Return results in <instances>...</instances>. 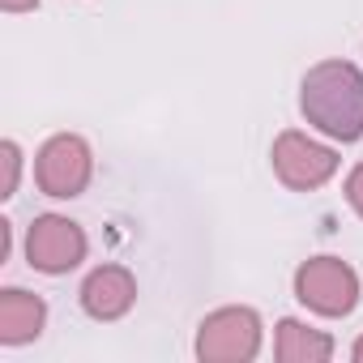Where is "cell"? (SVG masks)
Instances as JSON below:
<instances>
[{"label":"cell","instance_id":"1","mask_svg":"<svg viewBox=\"0 0 363 363\" xmlns=\"http://www.w3.org/2000/svg\"><path fill=\"white\" fill-rule=\"evenodd\" d=\"M299 107L312 128H320L333 141H359L363 137V73L350 60H320L303 77Z\"/></svg>","mask_w":363,"mask_h":363},{"label":"cell","instance_id":"2","mask_svg":"<svg viewBox=\"0 0 363 363\" xmlns=\"http://www.w3.org/2000/svg\"><path fill=\"white\" fill-rule=\"evenodd\" d=\"M295 299L316 316H346L359 303V274L337 257H312L295 269Z\"/></svg>","mask_w":363,"mask_h":363},{"label":"cell","instance_id":"3","mask_svg":"<svg viewBox=\"0 0 363 363\" xmlns=\"http://www.w3.org/2000/svg\"><path fill=\"white\" fill-rule=\"evenodd\" d=\"M261 350V316L252 308H218L197 329L201 363H248Z\"/></svg>","mask_w":363,"mask_h":363},{"label":"cell","instance_id":"4","mask_svg":"<svg viewBox=\"0 0 363 363\" xmlns=\"http://www.w3.org/2000/svg\"><path fill=\"white\" fill-rule=\"evenodd\" d=\"M90 175H94V154H90V145L77 133L52 137L39 150V158H35V184H39V193H48L56 201L82 197L86 184H90Z\"/></svg>","mask_w":363,"mask_h":363},{"label":"cell","instance_id":"5","mask_svg":"<svg viewBox=\"0 0 363 363\" xmlns=\"http://www.w3.org/2000/svg\"><path fill=\"white\" fill-rule=\"evenodd\" d=\"M274 171H278V179L286 189H295V193H312V189H320V184H329L333 179V171H337V154L329 150V145H320V141H312L308 133H299V128H286V133H278V141H274Z\"/></svg>","mask_w":363,"mask_h":363},{"label":"cell","instance_id":"6","mask_svg":"<svg viewBox=\"0 0 363 363\" xmlns=\"http://www.w3.org/2000/svg\"><path fill=\"white\" fill-rule=\"evenodd\" d=\"M26 261L39 274H69L86 261V231L73 218L43 214L26 231Z\"/></svg>","mask_w":363,"mask_h":363},{"label":"cell","instance_id":"7","mask_svg":"<svg viewBox=\"0 0 363 363\" xmlns=\"http://www.w3.org/2000/svg\"><path fill=\"white\" fill-rule=\"evenodd\" d=\"M137 303V278L124 265H99L82 282V308L94 320H120Z\"/></svg>","mask_w":363,"mask_h":363},{"label":"cell","instance_id":"8","mask_svg":"<svg viewBox=\"0 0 363 363\" xmlns=\"http://www.w3.org/2000/svg\"><path fill=\"white\" fill-rule=\"evenodd\" d=\"M43 320H48V303L22 286H9L0 291V346H22V342H35L43 333Z\"/></svg>","mask_w":363,"mask_h":363},{"label":"cell","instance_id":"9","mask_svg":"<svg viewBox=\"0 0 363 363\" xmlns=\"http://www.w3.org/2000/svg\"><path fill=\"white\" fill-rule=\"evenodd\" d=\"M274 354L282 363H325L333 354V337L320 333V329H308L303 320H278V342H274Z\"/></svg>","mask_w":363,"mask_h":363},{"label":"cell","instance_id":"10","mask_svg":"<svg viewBox=\"0 0 363 363\" xmlns=\"http://www.w3.org/2000/svg\"><path fill=\"white\" fill-rule=\"evenodd\" d=\"M0 154H5V193L0 197H13L18 193V175H22V150H18V141H5Z\"/></svg>","mask_w":363,"mask_h":363},{"label":"cell","instance_id":"11","mask_svg":"<svg viewBox=\"0 0 363 363\" xmlns=\"http://www.w3.org/2000/svg\"><path fill=\"white\" fill-rule=\"evenodd\" d=\"M346 201H350V210L363 218V162L350 171V179H346Z\"/></svg>","mask_w":363,"mask_h":363},{"label":"cell","instance_id":"12","mask_svg":"<svg viewBox=\"0 0 363 363\" xmlns=\"http://www.w3.org/2000/svg\"><path fill=\"white\" fill-rule=\"evenodd\" d=\"M0 9L5 13H30V9H39V0H0Z\"/></svg>","mask_w":363,"mask_h":363},{"label":"cell","instance_id":"13","mask_svg":"<svg viewBox=\"0 0 363 363\" xmlns=\"http://www.w3.org/2000/svg\"><path fill=\"white\" fill-rule=\"evenodd\" d=\"M9 248H13V235H9V223H0V261L9 257Z\"/></svg>","mask_w":363,"mask_h":363},{"label":"cell","instance_id":"14","mask_svg":"<svg viewBox=\"0 0 363 363\" xmlns=\"http://www.w3.org/2000/svg\"><path fill=\"white\" fill-rule=\"evenodd\" d=\"M350 354H354V363H363V337L354 342V350H350Z\"/></svg>","mask_w":363,"mask_h":363}]
</instances>
